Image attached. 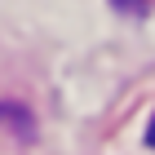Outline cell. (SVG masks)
I'll return each mask as SVG.
<instances>
[{"mask_svg":"<svg viewBox=\"0 0 155 155\" xmlns=\"http://www.w3.org/2000/svg\"><path fill=\"white\" fill-rule=\"evenodd\" d=\"M146 142L155 146V115H151V124H146Z\"/></svg>","mask_w":155,"mask_h":155,"instance_id":"cell-1","label":"cell"}]
</instances>
